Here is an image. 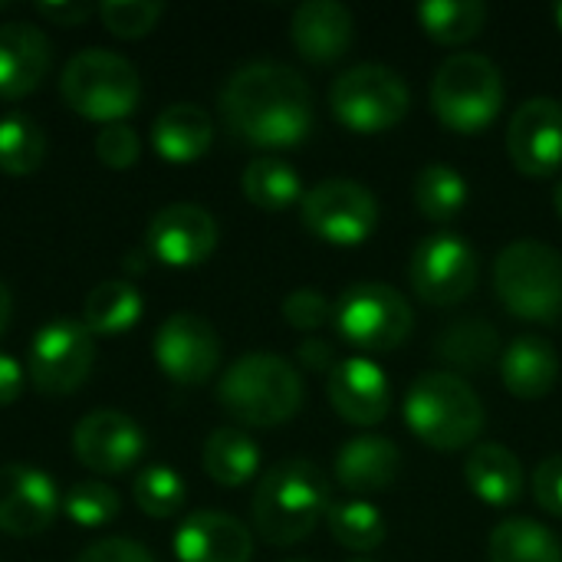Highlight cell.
<instances>
[{"mask_svg":"<svg viewBox=\"0 0 562 562\" xmlns=\"http://www.w3.org/2000/svg\"><path fill=\"white\" fill-rule=\"evenodd\" d=\"M227 128L257 148H293L313 132V89L286 63H247L221 89Z\"/></svg>","mask_w":562,"mask_h":562,"instance_id":"6da1fadb","label":"cell"},{"mask_svg":"<svg viewBox=\"0 0 562 562\" xmlns=\"http://www.w3.org/2000/svg\"><path fill=\"white\" fill-rule=\"evenodd\" d=\"M333 504L323 468L306 458L273 464L254 491V527L270 547H293L306 540Z\"/></svg>","mask_w":562,"mask_h":562,"instance_id":"7a4b0ae2","label":"cell"},{"mask_svg":"<svg viewBox=\"0 0 562 562\" xmlns=\"http://www.w3.org/2000/svg\"><path fill=\"white\" fill-rule=\"evenodd\" d=\"M402 412L412 435L441 454L474 448L487 422L477 392L458 372L448 369L425 372L422 379H415Z\"/></svg>","mask_w":562,"mask_h":562,"instance_id":"3957f363","label":"cell"},{"mask_svg":"<svg viewBox=\"0 0 562 562\" xmlns=\"http://www.w3.org/2000/svg\"><path fill=\"white\" fill-rule=\"evenodd\" d=\"M306 385L293 362L273 352L240 356L217 382L221 408L250 428H277L296 418Z\"/></svg>","mask_w":562,"mask_h":562,"instance_id":"277c9868","label":"cell"},{"mask_svg":"<svg viewBox=\"0 0 562 562\" xmlns=\"http://www.w3.org/2000/svg\"><path fill=\"white\" fill-rule=\"evenodd\" d=\"M59 95L76 115L89 122L115 125L135 112L142 95V79L132 59L102 46H89L63 66Z\"/></svg>","mask_w":562,"mask_h":562,"instance_id":"5b68a950","label":"cell"},{"mask_svg":"<svg viewBox=\"0 0 562 562\" xmlns=\"http://www.w3.org/2000/svg\"><path fill=\"white\" fill-rule=\"evenodd\" d=\"M494 290L524 323L553 326L562 316V254L543 240H514L494 260Z\"/></svg>","mask_w":562,"mask_h":562,"instance_id":"8992f818","label":"cell"},{"mask_svg":"<svg viewBox=\"0 0 562 562\" xmlns=\"http://www.w3.org/2000/svg\"><path fill=\"white\" fill-rule=\"evenodd\" d=\"M504 105V76L484 53H451L431 79V109L458 135L484 132Z\"/></svg>","mask_w":562,"mask_h":562,"instance_id":"52a82bcc","label":"cell"},{"mask_svg":"<svg viewBox=\"0 0 562 562\" xmlns=\"http://www.w3.org/2000/svg\"><path fill=\"white\" fill-rule=\"evenodd\" d=\"M412 105V92L402 72L382 63H359L339 72L329 86L333 115L359 135H379L395 128Z\"/></svg>","mask_w":562,"mask_h":562,"instance_id":"ba28073f","label":"cell"},{"mask_svg":"<svg viewBox=\"0 0 562 562\" xmlns=\"http://www.w3.org/2000/svg\"><path fill=\"white\" fill-rule=\"evenodd\" d=\"M333 323L359 352H392L408 342L415 313L405 293L389 283H352L336 300Z\"/></svg>","mask_w":562,"mask_h":562,"instance_id":"9c48e42d","label":"cell"},{"mask_svg":"<svg viewBox=\"0 0 562 562\" xmlns=\"http://www.w3.org/2000/svg\"><path fill=\"white\" fill-rule=\"evenodd\" d=\"M92 362L95 336L82 326V319L56 316L33 336L26 352V375L40 395L66 398L89 379Z\"/></svg>","mask_w":562,"mask_h":562,"instance_id":"30bf717a","label":"cell"},{"mask_svg":"<svg viewBox=\"0 0 562 562\" xmlns=\"http://www.w3.org/2000/svg\"><path fill=\"white\" fill-rule=\"evenodd\" d=\"M303 224L326 244L356 247L379 227V198L352 178H326L300 201Z\"/></svg>","mask_w":562,"mask_h":562,"instance_id":"8fae6325","label":"cell"},{"mask_svg":"<svg viewBox=\"0 0 562 562\" xmlns=\"http://www.w3.org/2000/svg\"><path fill=\"white\" fill-rule=\"evenodd\" d=\"M481 263L474 247L451 231L425 237L408 263V283L415 296L428 306H454L468 300L477 286Z\"/></svg>","mask_w":562,"mask_h":562,"instance_id":"7c38bea8","label":"cell"},{"mask_svg":"<svg viewBox=\"0 0 562 562\" xmlns=\"http://www.w3.org/2000/svg\"><path fill=\"white\" fill-rule=\"evenodd\" d=\"M155 362L178 385H204L221 366V339L198 313H171L155 333Z\"/></svg>","mask_w":562,"mask_h":562,"instance_id":"4fadbf2b","label":"cell"},{"mask_svg":"<svg viewBox=\"0 0 562 562\" xmlns=\"http://www.w3.org/2000/svg\"><path fill=\"white\" fill-rule=\"evenodd\" d=\"M148 257L171 270H188L204 263L217 247V221L207 207L178 201L161 207L148 221Z\"/></svg>","mask_w":562,"mask_h":562,"instance_id":"5bb4252c","label":"cell"},{"mask_svg":"<svg viewBox=\"0 0 562 562\" xmlns=\"http://www.w3.org/2000/svg\"><path fill=\"white\" fill-rule=\"evenodd\" d=\"M507 155L527 178H550L562 168V102L533 95L510 115Z\"/></svg>","mask_w":562,"mask_h":562,"instance_id":"9a60e30c","label":"cell"},{"mask_svg":"<svg viewBox=\"0 0 562 562\" xmlns=\"http://www.w3.org/2000/svg\"><path fill=\"white\" fill-rule=\"evenodd\" d=\"M72 454L86 471L102 477H119L132 471L145 454V435L135 425V418L115 408H99L76 425Z\"/></svg>","mask_w":562,"mask_h":562,"instance_id":"2e32d148","label":"cell"},{"mask_svg":"<svg viewBox=\"0 0 562 562\" xmlns=\"http://www.w3.org/2000/svg\"><path fill=\"white\" fill-rule=\"evenodd\" d=\"M59 494L49 474L30 464L0 468V533L36 537L53 527L59 514Z\"/></svg>","mask_w":562,"mask_h":562,"instance_id":"e0dca14e","label":"cell"},{"mask_svg":"<svg viewBox=\"0 0 562 562\" xmlns=\"http://www.w3.org/2000/svg\"><path fill=\"white\" fill-rule=\"evenodd\" d=\"M326 395L336 415L356 428H372L385 422L392 408L389 375L369 356L339 359L336 369L326 375Z\"/></svg>","mask_w":562,"mask_h":562,"instance_id":"ac0fdd59","label":"cell"},{"mask_svg":"<svg viewBox=\"0 0 562 562\" xmlns=\"http://www.w3.org/2000/svg\"><path fill=\"white\" fill-rule=\"evenodd\" d=\"M356 40V16L339 0H306L290 16L293 49L316 66L336 63Z\"/></svg>","mask_w":562,"mask_h":562,"instance_id":"d6986e66","label":"cell"},{"mask_svg":"<svg viewBox=\"0 0 562 562\" xmlns=\"http://www.w3.org/2000/svg\"><path fill=\"white\" fill-rule=\"evenodd\" d=\"M175 557L181 562H250V530L221 510H198L175 530Z\"/></svg>","mask_w":562,"mask_h":562,"instance_id":"ffe728a7","label":"cell"},{"mask_svg":"<svg viewBox=\"0 0 562 562\" xmlns=\"http://www.w3.org/2000/svg\"><path fill=\"white\" fill-rule=\"evenodd\" d=\"M53 43L36 23H0V99H23L46 79Z\"/></svg>","mask_w":562,"mask_h":562,"instance_id":"44dd1931","label":"cell"},{"mask_svg":"<svg viewBox=\"0 0 562 562\" xmlns=\"http://www.w3.org/2000/svg\"><path fill=\"white\" fill-rule=\"evenodd\" d=\"M402 471V451L392 438L362 435L339 448L336 481L352 494H375L395 484Z\"/></svg>","mask_w":562,"mask_h":562,"instance_id":"7402d4cb","label":"cell"},{"mask_svg":"<svg viewBox=\"0 0 562 562\" xmlns=\"http://www.w3.org/2000/svg\"><path fill=\"white\" fill-rule=\"evenodd\" d=\"M501 379L514 398L540 402L560 382V356L540 336H517L501 356Z\"/></svg>","mask_w":562,"mask_h":562,"instance_id":"603a6c76","label":"cell"},{"mask_svg":"<svg viewBox=\"0 0 562 562\" xmlns=\"http://www.w3.org/2000/svg\"><path fill=\"white\" fill-rule=\"evenodd\" d=\"M214 142L211 115L194 102H171L151 125V145L168 165H191L207 155Z\"/></svg>","mask_w":562,"mask_h":562,"instance_id":"cb8c5ba5","label":"cell"},{"mask_svg":"<svg viewBox=\"0 0 562 562\" xmlns=\"http://www.w3.org/2000/svg\"><path fill=\"white\" fill-rule=\"evenodd\" d=\"M464 481L474 497L491 507H514L524 497V464L497 441H481L471 448L464 461Z\"/></svg>","mask_w":562,"mask_h":562,"instance_id":"d4e9b609","label":"cell"},{"mask_svg":"<svg viewBox=\"0 0 562 562\" xmlns=\"http://www.w3.org/2000/svg\"><path fill=\"white\" fill-rule=\"evenodd\" d=\"M240 188H244V198L267 214H280V211L300 204L306 194L300 171L290 161L273 158V155L254 158L240 175Z\"/></svg>","mask_w":562,"mask_h":562,"instance_id":"484cf974","label":"cell"},{"mask_svg":"<svg viewBox=\"0 0 562 562\" xmlns=\"http://www.w3.org/2000/svg\"><path fill=\"white\" fill-rule=\"evenodd\" d=\"M491 562H562L557 533L530 517H510L494 527L487 540Z\"/></svg>","mask_w":562,"mask_h":562,"instance_id":"4316f807","label":"cell"},{"mask_svg":"<svg viewBox=\"0 0 562 562\" xmlns=\"http://www.w3.org/2000/svg\"><path fill=\"white\" fill-rule=\"evenodd\" d=\"M204 471L221 487H244L260 471V448L237 428H217L204 441Z\"/></svg>","mask_w":562,"mask_h":562,"instance_id":"83f0119b","label":"cell"},{"mask_svg":"<svg viewBox=\"0 0 562 562\" xmlns=\"http://www.w3.org/2000/svg\"><path fill=\"white\" fill-rule=\"evenodd\" d=\"M142 296L128 280H105L99 283L82 303V326L92 336H122L142 319Z\"/></svg>","mask_w":562,"mask_h":562,"instance_id":"f1b7e54d","label":"cell"},{"mask_svg":"<svg viewBox=\"0 0 562 562\" xmlns=\"http://www.w3.org/2000/svg\"><path fill=\"white\" fill-rule=\"evenodd\" d=\"M501 352V336L487 319L468 316L451 323L438 336V356L448 369L458 372H484Z\"/></svg>","mask_w":562,"mask_h":562,"instance_id":"f546056e","label":"cell"},{"mask_svg":"<svg viewBox=\"0 0 562 562\" xmlns=\"http://www.w3.org/2000/svg\"><path fill=\"white\" fill-rule=\"evenodd\" d=\"M422 30L441 46L471 43L487 23V3L481 0H425L418 7Z\"/></svg>","mask_w":562,"mask_h":562,"instance_id":"4dcf8cb0","label":"cell"},{"mask_svg":"<svg viewBox=\"0 0 562 562\" xmlns=\"http://www.w3.org/2000/svg\"><path fill=\"white\" fill-rule=\"evenodd\" d=\"M468 204V181L458 168L431 161L415 178V207L435 224L454 221Z\"/></svg>","mask_w":562,"mask_h":562,"instance_id":"1f68e13d","label":"cell"},{"mask_svg":"<svg viewBox=\"0 0 562 562\" xmlns=\"http://www.w3.org/2000/svg\"><path fill=\"white\" fill-rule=\"evenodd\" d=\"M326 527L349 553H372L385 543V517L369 501H333L326 510Z\"/></svg>","mask_w":562,"mask_h":562,"instance_id":"d6a6232c","label":"cell"},{"mask_svg":"<svg viewBox=\"0 0 562 562\" xmlns=\"http://www.w3.org/2000/svg\"><path fill=\"white\" fill-rule=\"evenodd\" d=\"M46 132L26 112H7L0 119V171L23 178L33 175L46 158Z\"/></svg>","mask_w":562,"mask_h":562,"instance_id":"836d02e7","label":"cell"},{"mask_svg":"<svg viewBox=\"0 0 562 562\" xmlns=\"http://www.w3.org/2000/svg\"><path fill=\"white\" fill-rule=\"evenodd\" d=\"M184 494H188L184 481L171 468H165V464L145 468L132 481V501H135V507L145 517H155V520L175 517L184 507Z\"/></svg>","mask_w":562,"mask_h":562,"instance_id":"e575fe53","label":"cell"},{"mask_svg":"<svg viewBox=\"0 0 562 562\" xmlns=\"http://www.w3.org/2000/svg\"><path fill=\"white\" fill-rule=\"evenodd\" d=\"M59 507H63V514L76 527L99 530V527H105V524H112L119 517L122 501H119V494L109 484H102V481H82V484L69 487V494L63 497Z\"/></svg>","mask_w":562,"mask_h":562,"instance_id":"d590c367","label":"cell"},{"mask_svg":"<svg viewBox=\"0 0 562 562\" xmlns=\"http://www.w3.org/2000/svg\"><path fill=\"white\" fill-rule=\"evenodd\" d=\"M161 13H165V7L155 0H105V3H99V16H102L105 30L119 40L148 36L158 26Z\"/></svg>","mask_w":562,"mask_h":562,"instance_id":"8d00e7d4","label":"cell"},{"mask_svg":"<svg viewBox=\"0 0 562 562\" xmlns=\"http://www.w3.org/2000/svg\"><path fill=\"white\" fill-rule=\"evenodd\" d=\"M333 316H336V306L316 286H300L283 300V319L300 333H316L329 326Z\"/></svg>","mask_w":562,"mask_h":562,"instance_id":"74e56055","label":"cell"},{"mask_svg":"<svg viewBox=\"0 0 562 562\" xmlns=\"http://www.w3.org/2000/svg\"><path fill=\"white\" fill-rule=\"evenodd\" d=\"M95 158L112 168V171H125L142 158V142L135 135L132 125L115 122V125H102V132L95 135Z\"/></svg>","mask_w":562,"mask_h":562,"instance_id":"f35d334b","label":"cell"},{"mask_svg":"<svg viewBox=\"0 0 562 562\" xmlns=\"http://www.w3.org/2000/svg\"><path fill=\"white\" fill-rule=\"evenodd\" d=\"M533 497L550 517H562V454L540 461L533 471Z\"/></svg>","mask_w":562,"mask_h":562,"instance_id":"ab89813d","label":"cell"},{"mask_svg":"<svg viewBox=\"0 0 562 562\" xmlns=\"http://www.w3.org/2000/svg\"><path fill=\"white\" fill-rule=\"evenodd\" d=\"M76 562H158L142 543L125 540V537H109L92 543Z\"/></svg>","mask_w":562,"mask_h":562,"instance_id":"60d3db41","label":"cell"},{"mask_svg":"<svg viewBox=\"0 0 562 562\" xmlns=\"http://www.w3.org/2000/svg\"><path fill=\"white\" fill-rule=\"evenodd\" d=\"M296 362L306 369V372H316V375H329L333 369H336V349H333V342H326V339H303L300 346H296Z\"/></svg>","mask_w":562,"mask_h":562,"instance_id":"b9f144b4","label":"cell"},{"mask_svg":"<svg viewBox=\"0 0 562 562\" xmlns=\"http://www.w3.org/2000/svg\"><path fill=\"white\" fill-rule=\"evenodd\" d=\"M36 13L46 16V20L56 23V26H79V23H86L89 16H95L99 7H92V3H76V0H69V3H36Z\"/></svg>","mask_w":562,"mask_h":562,"instance_id":"7bdbcfd3","label":"cell"},{"mask_svg":"<svg viewBox=\"0 0 562 562\" xmlns=\"http://www.w3.org/2000/svg\"><path fill=\"white\" fill-rule=\"evenodd\" d=\"M23 392V369L13 356L0 352V405H13Z\"/></svg>","mask_w":562,"mask_h":562,"instance_id":"ee69618b","label":"cell"},{"mask_svg":"<svg viewBox=\"0 0 562 562\" xmlns=\"http://www.w3.org/2000/svg\"><path fill=\"white\" fill-rule=\"evenodd\" d=\"M10 313H13V300H10V290H7L3 280H0V336H3L7 326H10Z\"/></svg>","mask_w":562,"mask_h":562,"instance_id":"f6af8a7d","label":"cell"},{"mask_svg":"<svg viewBox=\"0 0 562 562\" xmlns=\"http://www.w3.org/2000/svg\"><path fill=\"white\" fill-rule=\"evenodd\" d=\"M145 260H148V254H142V250H132V254H125L122 267H125V270H132V273H145Z\"/></svg>","mask_w":562,"mask_h":562,"instance_id":"bcb514c9","label":"cell"},{"mask_svg":"<svg viewBox=\"0 0 562 562\" xmlns=\"http://www.w3.org/2000/svg\"><path fill=\"white\" fill-rule=\"evenodd\" d=\"M553 207H557V214L562 217V181L553 188Z\"/></svg>","mask_w":562,"mask_h":562,"instance_id":"7dc6e473","label":"cell"},{"mask_svg":"<svg viewBox=\"0 0 562 562\" xmlns=\"http://www.w3.org/2000/svg\"><path fill=\"white\" fill-rule=\"evenodd\" d=\"M553 16H557V26L562 30V3H557V7H553Z\"/></svg>","mask_w":562,"mask_h":562,"instance_id":"c3c4849f","label":"cell"},{"mask_svg":"<svg viewBox=\"0 0 562 562\" xmlns=\"http://www.w3.org/2000/svg\"><path fill=\"white\" fill-rule=\"evenodd\" d=\"M283 562H310V560H283Z\"/></svg>","mask_w":562,"mask_h":562,"instance_id":"681fc988","label":"cell"},{"mask_svg":"<svg viewBox=\"0 0 562 562\" xmlns=\"http://www.w3.org/2000/svg\"><path fill=\"white\" fill-rule=\"evenodd\" d=\"M349 562H372V560H349Z\"/></svg>","mask_w":562,"mask_h":562,"instance_id":"f907efd6","label":"cell"},{"mask_svg":"<svg viewBox=\"0 0 562 562\" xmlns=\"http://www.w3.org/2000/svg\"><path fill=\"white\" fill-rule=\"evenodd\" d=\"M3 7H7V3H3V0H0V10H3Z\"/></svg>","mask_w":562,"mask_h":562,"instance_id":"816d5d0a","label":"cell"}]
</instances>
